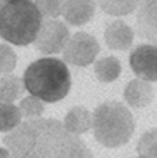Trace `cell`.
Segmentation results:
<instances>
[{"label":"cell","instance_id":"21","mask_svg":"<svg viewBox=\"0 0 157 158\" xmlns=\"http://www.w3.org/2000/svg\"><path fill=\"white\" fill-rule=\"evenodd\" d=\"M0 158H11V153L5 147H0Z\"/></svg>","mask_w":157,"mask_h":158},{"label":"cell","instance_id":"23","mask_svg":"<svg viewBox=\"0 0 157 158\" xmlns=\"http://www.w3.org/2000/svg\"><path fill=\"white\" fill-rule=\"evenodd\" d=\"M5 4H6L5 0H0V12H1V10H2V7L5 6Z\"/></svg>","mask_w":157,"mask_h":158},{"label":"cell","instance_id":"13","mask_svg":"<svg viewBox=\"0 0 157 158\" xmlns=\"http://www.w3.org/2000/svg\"><path fill=\"white\" fill-rule=\"evenodd\" d=\"M96 79L102 83H112L120 77L122 73V64L116 56H104L97 60L94 66Z\"/></svg>","mask_w":157,"mask_h":158},{"label":"cell","instance_id":"16","mask_svg":"<svg viewBox=\"0 0 157 158\" xmlns=\"http://www.w3.org/2000/svg\"><path fill=\"white\" fill-rule=\"evenodd\" d=\"M96 5L112 17H124L137 8L141 0H95Z\"/></svg>","mask_w":157,"mask_h":158},{"label":"cell","instance_id":"14","mask_svg":"<svg viewBox=\"0 0 157 158\" xmlns=\"http://www.w3.org/2000/svg\"><path fill=\"white\" fill-rule=\"evenodd\" d=\"M25 93L23 79L8 74L0 77V103H15Z\"/></svg>","mask_w":157,"mask_h":158},{"label":"cell","instance_id":"20","mask_svg":"<svg viewBox=\"0 0 157 158\" xmlns=\"http://www.w3.org/2000/svg\"><path fill=\"white\" fill-rule=\"evenodd\" d=\"M33 4L44 19H57L61 15L63 0H34Z\"/></svg>","mask_w":157,"mask_h":158},{"label":"cell","instance_id":"24","mask_svg":"<svg viewBox=\"0 0 157 158\" xmlns=\"http://www.w3.org/2000/svg\"><path fill=\"white\" fill-rule=\"evenodd\" d=\"M138 158H140V157H138Z\"/></svg>","mask_w":157,"mask_h":158},{"label":"cell","instance_id":"7","mask_svg":"<svg viewBox=\"0 0 157 158\" xmlns=\"http://www.w3.org/2000/svg\"><path fill=\"white\" fill-rule=\"evenodd\" d=\"M157 51L152 44L137 46L130 53L129 63L136 77L146 82L157 80Z\"/></svg>","mask_w":157,"mask_h":158},{"label":"cell","instance_id":"19","mask_svg":"<svg viewBox=\"0 0 157 158\" xmlns=\"http://www.w3.org/2000/svg\"><path fill=\"white\" fill-rule=\"evenodd\" d=\"M18 56L10 45L0 44V76H5L15 69Z\"/></svg>","mask_w":157,"mask_h":158},{"label":"cell","instance_id":"11","mask_svg":"<svg viewBox=\"0 0 157 158\" xmlns=\"http://www.w3.org/2000/svg\"><path fill=\"white\" fill-rule=\"evenodd\" d=\"M135 34L133 28L123 20H115L107 26L104 31V41L109 49L128 51L134 42Z\"/></svg>","mask_w":157,"mask_h":158},{"label":"cell","instance_id":"17","mask_svg":"<svg viewBox=\"0 0 157 158\" xmlns=\"http://www.w3.org/2000/svg\"><path fill=\"white\" fill-rule=\"evenodd\" d=\"M18 108L21 114V117L25 121L39 119L42 117V115L45 113V103L38 97L32 95L23 97L18 104Z\"/></svg>","mask_w":157,"mask_h":158},{"label":"cell","instance_id":"9","mask_svg":"<svg viewBox=\"0 0 157 158\" xmlns=\"http://www.w3.org/2000/svg\"><path fill=\"white\" fill-rule=\"evenodd\" d=\"M156 13L157 0H141L137 6L136 28L142 39L156 42Z\"/></svg>","mask_w":157,"mask_h":158},{"label":"cell","instance_id":"5","mask_svg":"<svg viewBox=\"0 0 157 158\" xmlns=\"http://www.w3.org/2000/svg\"><path fill=\"white\" fill-rule=\"evenodd\" d=\"M101 51L95 36L87 32H76L70 35L63 54V62L75 67H87L96 60Z\"/></svg>","mask_w":157,"mask_h":158},{"label":"cell","instance_id":"22","mask_svg":"<svg viewBox=\"0 0 157 158\" xmlns=\"http://www.w3.org/2000/svg\"><path fill=\"white\" fill-rule=\"evenodd\" d=\"M6 2H17V1H32V0H5Z\"/></svg>","mask_w":157,"mask_h":158},{"label":"cell","instance_id":"8","mask_svg":"<svg viewBox=\"0 0 157 158\" xmlns=\"http://www.w3.org/2000/svg\"><path fill=\"white\" fill-rule=\"evenodd\" d=\"M95 12V0H63L61 15L66 23L78 27L89 23Z\"/></svg>","mask_w":157,"mask_h":158},{"label":"cell","instance_id":"10","mask_svg":"<svg viewBox=\"0 0 157 158\" xmlns=\"http://www.w3.org/2000/svg\"><path fill=\"white\" fill-rule=\"evenodd\" d=\"M154 87L150 82L134 79L127 83L123 90L124 101L127 107L133 109H143L148 107L154 100Z\"/></svg>","mask_w":157,"mask_h":158},{"label":"cell","instance_id":"15","mask_svg":"<svg viewBox=\"0 0 157 158\" xmlns=\"http://www.w3.org/2000/svg\"><path fill=\"white\" fill-rule=\"evenodd\" d=\"M23 122L15 103H0V132L8 134Z\"/></svg>","mask_w":157,"mask_h":158},{"label":"cell","instance_id":"18","mask_svg":"<svg viewBox=\"0 0 157 158\" xmlns=\"http://www.w3.org/2000/svg\"><path fill=\"white\" fill-rule=\"evenodd\" d=\"M136 151L140 158H157V134L155 128L141 136L136 145Z\"/></svg>","mask_w":157,"mask_h":158},{"label":"cell","instance_id":"4","mask_svg":"<svg viewBox=\"0 0 157 158\" xmlns=\"http://www.w3.org/2000/svg\"><path fill=\"white\" fill-rule=\"evenodd\" d=\"M42 19L32 1L6 2L0 12V38L14 46L33 44Z\"/></svg>","mask_w":157,"mask_h":158},{"label":"cell","instance_id":"2","mask_svg":"<svg viewBox=\"0 0 157 158\" xmlns=\"http://www.w3.org/2000/svg\"><path fill=\"white\" fill-rule=\"evenodd\" d=\"M23 83L29 95L44 103L63 100L72 88V75L62 60L53 56L38 59L23 72Z\"/></svg>","mask_w":157,"mask_h":158},{"label":"cell","instance_id":"1","mask_svg":"<svg viewBox=\"0 0 157 158\" xmlns=\"http://www.w3.org/2000/svg\"><path fill=\"white\" fill-rule=\"evenodd\" d=\"M4 144L11 158H93L87 144L54 118L23 121L6 134Z\"/></svg>","mask_w":157,"mask_h":158},{"label":"cell","instance_id":"12","mask_svg":"<svg viewBox=\"0 0 157 158\" xmlns=\"http://www.w3.org/2000/svg\"><path fill=\"white\" fill-rule=\"evenodd\" d=\"M61 123L69 134L80 137L81 135L91 130L93 117L91 113L87 108L82 106H75L68 110V113L63 118V122Z\"/></svg>","mask_w":157,"mask_h":158},{"label":"cell","instance_id":"6","mask_svg":"<svg viewBox=\"0 0 157 158\" xmlns=\"http://www.w3.org/2000/svg\"><path fill=\"white\" fill-rule=\"evenodd\" d=\"M70 38L67 25L59 19H42V23L34 46L44 55H54L61 53Z\"/></svg>","mask_w":157,"mask_h":158},{"label":"cell","instance_id":"3","mask_svg":"<svg viewBox=\"0 0 157 158\" xmlns=\"http://www.w3.org/2000/svg\"><path fill=\"white\" fill-rule=\"evenodd\" d=\"M91 130L102 147L116 149L125 145L135 131L134 116L120 101H106L91 113Z\"/></svg>","mask_w":157,"mask_h":158}]
</instances>
